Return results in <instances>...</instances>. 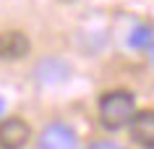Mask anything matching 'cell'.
<instances>
[{"mask_svg": "<svg viewBox=\"0 0 154 149\" xmlns=\"http://www.w3.org/2000/svg\"><path fill=\"white\" fill-rule=\"evenodd\" d=\"M128 42H131V47H138V50L152 47V42H154V29H152V26H146V24L136 26Z\"/></svg>", "mask_w": 154, "mask_h": 149, "instance_id": "cell-7", "label": "cell"}, {"mask_svg": "<svg viewBox=\"0 0 154 149\" xmlns=\"http://www.w3.org/2000/svg\"><path fill=\"white\" fill-rule=\"evenodd\" d=\"M32 139V128L24 118L0 120V149H24Z\"/></svg>", "mask_w": 154, "mask_h": 149, "instance_id": "cell-2", "label": "cell"}, {"mask_svg": "<svg viewBox=\"0 0 154 149\" xmlns=\"http://www.w3.org/2000/svg\"><path fill=\"white\" fill-rule=\"evenodd\" d=\"M37 73H39V81H60L65 76V66H60L57 60H45L39 63Z\"/></svg>", "mask_w": 154, "mask_h": 149, "instance_id": "cell-6", "label": "cell"}, {"mask_svg": "<svg viewBox=\"0 0 154 149\" xmlns=\"http://www.w3.org/2000/svg\"><path fill=\"white\" fill-rule=\"evenodd\" d=\"M32 42L24 32H3L0 34V60H21L29 55Z\"/></svg>", "mask_w": 154, "mask_h": 149, "instance_id": "cell-5", "label": "cell"}, {"mask_svg": "<svg viewBox=\"0 0 154 149\" xmlns=\"http://www.w3.org/2000/svg\"><path fill=\"white\" fill-rule=\"evenodd\" d=\"M3 107H5V102H3V97H0V113H3Z\"/></svg>", "mask_w": 154, "mask_h": 149, "instance_id": "cell-9", "label": "cell"}, {"mask_svg": "<svg viewBox=\"0 0 154 149\" xmlns=\"http://www.w3.org/2000/svg\"><path fill=\"white\" fill-rule=\"evenodd\" d=\"M37 149H79V139L71 126L65 123H50L39 133Z\"/></svg>", "mask_w": 154, "mask_h": 149, "instance_id": "cell-3", "label": "cell"}, {"mask_svg": "<svg viewBox=\"0 0 154 149\" xmlns=\"http://www.w3.org/2000/svg\"><path fill=\"white\" fill-rule=\"evenodd\" d=\"M136 113V97L128 89H112L99 97V123L107 131H120Z\"/></svg>", "mask_w": 154, "mask_h": 149, "instance_id": "cell-1", "label": "cell"}, {"mask_svg": "<svg viewBox=\"0 0 154 149\" xmlns=\"http://www.w3.org/2000/svg\"><path fill=\"white\" fill-rule=\"evenodd\" d=\"M128 133L141 149H154V110L133 113L128 123Z\"/></svg>", "mask_w": 154, "mask_h": 149, "instance_id": "cell-4", "label": "cell"}, {"mask_svg": "<svg viewBox=\"0 0 154 149\" xmlns=\"http://www.w3.org/2000/svg\"><path fill=\"white\" fill-rule=\"evenodd\" d=\"M86 149H123V147L115 144V141H91Z\"/></svg>", "mask_w": 154, "mask_h": 149, "instance_id": "cell-8", "label": "cell"}]
</instances>
